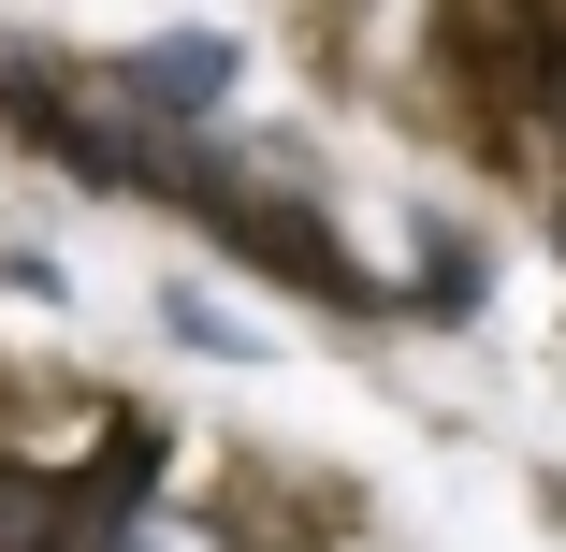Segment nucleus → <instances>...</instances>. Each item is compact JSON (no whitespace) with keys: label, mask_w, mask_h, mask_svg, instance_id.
<instances>
[{"label":"nucleus","mask_w":566,"mask_h":552,"mask_svg":"<svg viewBox=\"0 0 566 552\" xmlns=\"http://www.w3.org/2000/svg\"><path fill=\"white\" fill-rule=\"evenodd\" d=\"M146 189H175L218 248H248L276 291H319V305H378L364 277H349V248H334V218L319 204H291V189H248V175H203V160H160Z\"/></svg>","instance_id":"obj_1"},{"label":"nucleus","mask_w":566,"mask_h":552,"mask_svg":"<svg viewBox=\"0 0 566 552\" xmlns=\"http://www.w3.org/2000/svg\"><path fill=\"white\" fill-rule=\"evenodd\" d=\"M117 87L132 102H218L233 87V44H146V59H117Z\"/></svg>","instance_id":"obj_2"},{"label":"nucleus","mask_w":566,"mask_h":552,"mask_svg":"<svg viewBox=\"0 0 566 552\" xmlns=\"http://www.w3.org/2000/svg\"><path fill=\"white\" fill-rule=\"evenodd\" d=\"M102 552H218V523H189V509H132V523H102Z\"/></svg>","instance_id":"obj_3"}]
</instances>
